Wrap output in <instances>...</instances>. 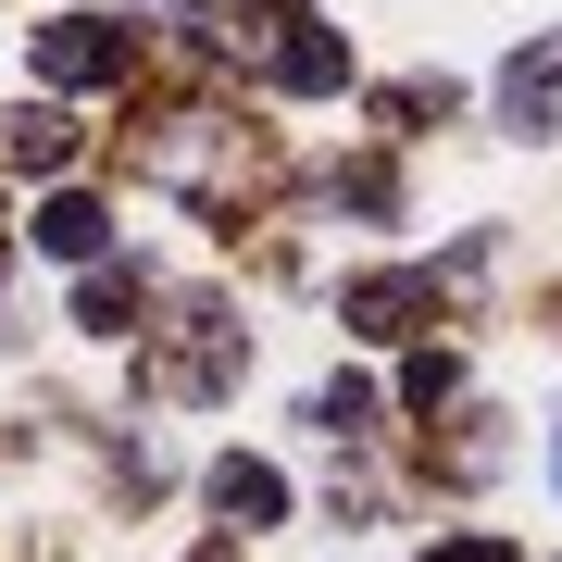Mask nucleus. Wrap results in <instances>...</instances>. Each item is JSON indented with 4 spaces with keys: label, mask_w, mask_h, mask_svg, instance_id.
Instances as JSON below:
<instances>
[{
    "label": "nucleus",
    "mask_w": 562,
    "mask_h": 562,
    "mask_svg": "<svg viewBox=\"0 0 562 562\" xmlns=\"http://www.w3.org/2000/svg\"><path fill=\"white\" fill-rule=\"evenodd\" d=\"M125 63H138V38H125V25H101V13L38 25V76H50V88H113Z\"/></svg>",
    "instance_id": "obj_1"
},
{
    "label": "nucleus",
    "mask_w": 562,
    "mask_h": 562,
    "mask_svg": "<svg viewBox=\"0 0 562 562\" xmlns=\"http://www.w3.org/2000/svg\"><path fill=\"white\" fill-rule=\"evenodd\" d=\"M501 125H513V138H562V25L538 50L501 63Z\"/></svg>",
    "instance_id": "obj_2"
},
{
    "label": "nucleus",
    "mask_w": 562,
    "mask_h": 562,
    "mask_svg": "<svg viewBox=\"0 0 562 562\" xmlns=\"http://www.w3.org/2000/svg\"><path fill=\"white\" fill-rule=\"evenodd\" d=\"M338 313L362 325V338H413V325L438 313V276H350V288H338Z\"/></svg>",
    "instance_id": "obj_3"
},
{
    "label": "nucleus",
    "mask_w": 562,
    "mask_h": 562,
    "mask_svg": "<svg viewBox=\"0 0 562 562\" xmlns=\"http://www.w3.org/2000/svg\"><path fill=\"white\" fill-rule=\"evenodd\" d=\"M176 325H188V338H176V350L150 362V387L201 401V387H225V362H238V325H225V313H176Z\"/></svg>",
    "instance_id": "obj_4"
},
{
    "label": "nucleus",
    "mask_w": 562,
    "mask_h": 562,
    "mask_svg": "<svg viewBox=\"0 0 562 562\" xmlns=\"http://www.w3.org/2000/svg\"><path fill=\"white\" fill-rule=\"evenodd\" d=\"M213 513L225 525H276L288 513V475H276V462H213Z\"/></svg>",
    "instance_id": "obj_5"
},
{
    "label": "nucleus",
    "mask_w": 562,
    "mask_h": 562,
    "mask_svg": "<svg viewBox=\"0 0 562 562\" xmlns=\"http://www.w3.org/2000/svg\"><path fill=\"white\" fill-rule=\"evenodd\" d=\"M288 88H350V38H325V25L301 13L288 25Z\"/></svg>",
    "instance_id": "obj_6"
},
{
    "label": "nucleus",
    "mask_w": 562,
    "mask_h": 562,
    "mask_svg": "<svg viewBox=\"0 0 562 562\" xmlns=\"http://www.w3.org/2000/svg\"><path fill=\"white\" fill-rule=\"evenodd\" d=\"M101 225H113L101 201H38V250H50V262H88V250H101Z\"/></svg>",
    "instance_id": "obj_7"
},
{
    "label": "nucleus",
    "mask_w": 562,
    "mask_h": 562,
    "mask_svg": "<svg viewBox=\"0 0 562 562\" xmlns=\"http://www.w3.org/2000/svg\"><path fill=\"white\" fill-rule=\"evenodd\" d=\"M138 301H150V288L125 276V262H101V276L76 288V325H101V338H125V313H138Z\"/></svg>",
    "instance_id": "obj_8"
},
{
    "label": "nucleus",
    "mask_w": 562,
    "mask_h": 562,
    "mask_svg": "<svg viewBox=\"0 0 562 562\" xmlns=\"http://www.w3.org/2000/svg\"><path fill=\"white\" fill-rule=\"evenodd\" d=\"M313 425H325V438H362V425H375V387H362V375L313 387Z\"/></svg>",
    "instance_id": "obj_9"
},
{
    "label": "nucleus",
    "mask_w": 562,
    "mask_h": 562,
    "mask_svg": "<svg viewBox=\"0 0 562 562\" xmlns=\"http://www.w3.org/2000/svg\"><path fill=\"white\" fill-rule=\"evenodd\" d=\"M0 150H13V162H63V150H76V125H63V113H13V138H0Z\"/></svg>",
    "instance_id": "obj_10"
},
{
    "label": "nucleus",
    "mask_w": 562,
    "mask_h": 562,
    "mask_svg": "<svg viewBox=\"0 0 562 562\" xmlns=\"http://www.w3.org/2000/svg\"><path fill=\"white\" fill-rule=\"evenodd\" d=\"M450 387H462V375H450V350H425V362H413V375H401V401H413V413H438V401H450Z\"/></svg>",
    "instance_id": "obj_11"
},
{
    "label": "nucleus",
    "mask_w": 562,
    "mask_h": 562,
    "mask_svg": "<svg viewBox=\"0 0 562 562\" xmlns=\"http://www.w3.org/2000/svg\"><path fill=\"white\" fill-rule=\"evenodd\" d=\"M425 562H525V550H513V538H438Z\"/></svg>",
    "instance_id": "obj_12"
},
{
    "label": "nucleus",
    "mask_w": 562,
    "mask_h": 562,
    "mask_svg": "<svg viewBox=\"0 0 562 562\" xmlns=\"http://www.w3.org/2000/svg\"><path fill=\"white\" fill-rule=\"evenodd\" d=\"M250 13H276V25H301V13H313V0H250Z\"/></svg>",
    "instance_id": "obj_13"
},
{
    "label": "nucleus",
    "mask_w": 562,
    "mask_h": 562,
    "mask_svg": "<svg viewBox=\"0 0 562 562\" xmlns=\"http://www.w3.org/2000/svg\"><path fill=\"white\" fill-rule=\"evenodd\" d=\"M550 475H562V462H550Z\"/></svg>",
    "instance_id": "obj_14"
}]
</instances>
